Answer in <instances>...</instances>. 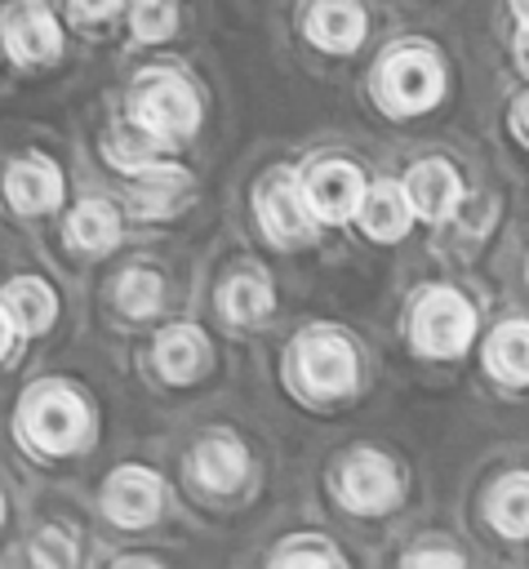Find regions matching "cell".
<instances>
[{"mask_svg":"<svg viewBox=\"0 0 529 569\" xmlns=\"http://www.w3.org/2000/svg\"><path fill=\"white\" fill-rule=\"evenodd\" d=\"M360 196H365V182L351 164L342 160H329L320 164L311 178H307V209H316L325 222H342L360 209Z\"/></svg>","mask_w":529,"mask_h":569,"instance_id":"cell-7","label":"cell"},{"mask_svg":"<svg viewBox=\"0 0 529 569\" xmlns=\"http://www.w3.org/2000/svg\"><path fill=\"white\" fill-rule=\"evenodd\" d=\"M511 129L529 142V98H520V102H516V111H511Z\"/></svg>","mask_w":529,"mask_h":569,"instance_id":"cell-29","label":"cell"},{"mask_svg":"<svg viewBox=\"0 0 529 569\" xmlns=\"http://www.w3.org/2000/svg\"><path fill=\"white\" fill-rule=\"evenodd\" d=\"M276 560H280V565H302V560H316V565H338V551H329V547H320V542H298V547H285Z\"/></svg>","mask_w":529,"mask_h":569,"instance_id":"cell-26","label":"cell"},{"mask_svg":"<svg viewBox=\"0 0 529 569\" xmlns=\"http://www.w3.org/2000/svg\"><path fill=\"white\" fill-rule=\"evenodd\" d=\"M405 200H409V209L413 213H422V218H449L453 209H458V200H462V187H458V173L445 164V160H422V164H413L409 169V178H405Z\"/></svg>","mask_w":529,"mask_h":569,"instance_id":"cell-8","label":"cell"},{"mask_svg":"<svg viewBox=\"0 0 529 569\" xmlns=\"http://www.w3.org/2000/svg\"><path fill=\"white\" fill-rule=\"evenodd\" d=\"M133 31L138 40H164L178 22V4L173 0H133Z\"/></svg>","mask_w":529,"mask_h":569,"instance_id":"cell-24","label":"cell"},{"mask_svg":"<svg viewBox=\"0 0 529 569\" xmlns=\"http://www.w3.org/2000/svg\"><path fill=\"white\" fill-rule=\"evenodd\" d=\"M360 222H365V231L373 236V240H400L405 231H409V200H405V191L400 187H391V182H382V187H373V191H365L360 196Z\"/></svg>","mask_w":529,"mask_h":569,"instance_id":"cell-14","label":"cell"},{"mask_svg":"<svg viewBox=\"0 0 529 569\" xmlns=\"http://www.w3.org/2000/svg\"><path fill=\"white\" fill-rule=\"evenodd\" d=\"M307 36L329 53H351L365 40V9L356 0H320L307 18Z\"/></svg>","mask_w":529,"mask_h":569,"instance_id":"cell-13","label":"cell"},{"mask_svg":"<svg viewBox=\"0 0 529 569\" xmlns=\"http://www.w3.org/2000/svg\"><path fill=\"white\" fill-rule=\"evenodd\" d=\"M298 365H302V382H307L316 396H338V391H351V382H356V356H351V347H347L342 338H333V333L302 342Z\"/></svg>","mask_w":529,"mask_h":569,"instance_id":"cell-6","label":"cell"},{"mask_svg":"<svg viewBox=\"0 0 529 569\" xmlns=\"http://www.w3.org/2000/svg\"><path fill=\"white\" fill-rule=\"evenodd\" d=\"M244 476V453L231 445V440H204L196 449V480L213 493H227L236 489Z\"/></svg>","mask_w":529,"mask_h":569,"instance_id":"cell-17","label":"cell"},{"mask_svg":"<svg viewBox=\"0 0 529 569\" xmlns=\"http://www.w3.org/2000/svg\"><path fill=\"white\" fill-rule=\"evenodd\" d=\"M489 369L502 382H529V325H502L489 342Z\"/></svg>","mask_w":529,"mask_h":569,"instance_id":"cell-18","label":"cell"},{"mask_svg":"<svg viewBox=\"0 0 529 569\" xmlns=\"http://www.w3.org/2000/svg\"><path fill=\"white\" fill-rule=\"evenodd\" d=\"M516 62L529 71V27H520V36H516Z\"/></svg>","mask_w":529,"mask_h":569,"instance_id":"cell-30","label":"cell"},{"mask_svg":"<svg viewBox=\"0 0 529 569\" xmlns=\"http://www.w3.org/2000/svg\"><path fill=\"white\" fill-rule=\"evenodd\" d=\"M4 196H9V204L18 213H44V209H53L62 200V178L40 156L36 160H18L9 169V178H4Z\"/></svg>","mask_w":529,"mask_h":569,"instance_id":"cell-12","label":"cell"},{"mask_svg":"<svg viewBox=\"0 0 529 569\" xmlns=\"http://www.w3.org/2000/svg\"><path fill=\"white\" fill-rule=\"evenodd\" d=\"M67 236H71L80 249H107V244H116V236H120V218H116L111 204H102V200H84V204L71 213Z\"/></svg>","mask_w":529,"mask_h":569,"instance_id":"cell-20","label":"cell"},{"mask_svg":"<svg viewBox=\"0 0 529 569\" xmlns=\"http://www.w3.org/2000/svg\"><path fill=\"white\" fill-rule=\"evenodd\" d=\"M4 44L18 62H49L62 44L58 36V22L44 4L36 0H18L9 13H4Z\"/></svg>","mask_w":529,"mask_h":569,"instance_id":"cell-5","label":"cell"},{"mask_svg":"<svg viewBox=\"0 0 529 569\" xmlns=\"http://www.w3.org/2000/svg\"><path fill=\"white\" fill-rule=\"evenodd\" d=\"M4 298H9V320H13L22 333H40V329H49V320H53V311H58L49 284L36 280V276H18V280L9 284Z\"/></svg>","mask_w":529,"mask_h":569,"instance_id":"cell-16","label":"cell"},{"mask_svg":"<svg viewBox=\"0 0 529 569\" xmlns=\"http://www.w3.org/2000/svg\"><path fill=\"white\" fill-rule=\"evenodd\" d=\"M445 89L440 62L422 49H400L378 67V98L405 116V111H427Z\"/></svg>","mask_w":529,"mask_h":569,"instance_id":"cell-3","label":"cell"},{"mask_svg":"<svg viewBox=\"0 0 529 569\" xmlns=\"http://www.w3.org/2000/svg\"><path fill=\"white\" fill-rule=\"evenodd\" d=\"M182 191H187V173L182 169H138L133 187H129V196H133V204L142 213H164Z\"/></svg>","mask_w":529,"mask_h":569,"instance_id":"cell-19","label":"cell"},{"mask_svg":"<svg viewBox=\"0 0 529 569\" xmlns=\"http://www.w3.org/2000/svg\"><path fill=\"white\" fill-rule=\"evenodd\" d=\"M116 4H120V0H71V13H76L80 22H98V18H111Z\"/></svg>","mask_w":529,"mask_h":569,"instance_id":"cell-27","label":"cell"},{"mask_svg":"<svg viewBox=\"0 0 529 569\" xmlns=\"http://www.w3.org/2000/svg\"><path fill=\"white\" fill-rule=\"evenodd\" d=\"M31 556H36V565H71V560H76V547H71L62 533L49 529V533L31 547Z\"/></svg>","mask_w":529,"mask_h":569,"instance_id":"cell-25","label":"cell"},{"mask_svg":"<svg viewBox=\"0 0 529 569\" xmlns=\"http://www.w3.org/2000/svg\"><path fill=\"white\" fill-rule=\"evenodd\" d=\"M493 525L511 538H525L529 533V476H507L498 489H493V507H489Z\"/></svg>","mask_w":529,"mask_h":569,"instance_id":"cell-21","label":"cell"},{"mask_svg":"<svg viewBox=\"0 0 529 569\" xmlns=\"http://www.w3.org/2000/svg\"><path fill=\"white\" fill-rule=\"evenodd\" d=\"M133 124L156 142H178L200 124V102L178 76L147 71L133 84Z\"/></svg>","mask_w":529,"mask_h":569,"instance_id":"cell-1","label":"cell"},{"mask_svg":"<svg viewBox=\"0 0 529 569\" xmlns=\"http://www.w3.org/2000/svg\"><path fill=\"white\" fill-rule=\"evenodd\" d=\"M342 502L360 516L387 511L396 502V476L378 453H356L342 471Z\"/></svg>","mask_w":529,"mask_h":569,"instance_id":"cell-9","label":"cell"},{"mask_svg":"<svg viewBox=\"0 0 529 569\" xmlns=\"http://www.w3.org/2000/svg\"><path fill=\"white\" fill-rule=\"evenodd\" d=\"M405 565H453L458 569V556L453 551H409Z\"/></svg>","mask_w":529,"mask_h":569,"instance_id":"cell-28","label":"cell"},{"mask_svg":"<svg viewBox=\"0 0 529 569\" xmlns=\"http://www.w3.org/2000/svg\"><path fill=\"white\" fill-rule=\"evenodd\" d=\"M262 227H267L271 240H285V244H293V240H302L311 231V209L298 196L289 173H276L267 182V191H262Z\"/></svg>","mask_w":529,"mask_h":569,"instance_id":"cell-11","label":"cell"},{"mask_svg":"<svg viewBox=\"0 0 529 569\" xmlns=\"http://www.w3.org/2000/svg\"><path fill=\"white\" fill-rule=\"evenodd\" d=\"M116 298H120L124 316H151L160 307V276L156 271H124Z\"/></svg>","mask_w":529,"mask_h":569,"instance_id":"cell-23","label":"cell"},{"mask_svg":"<svg viewBox=\"0 0 529 569\" xmlns=\"http://www.w3.org/2000/svg\"><path fill=\"white\" fill-rule=\"evenodd\" d=\"M107 516L116 520V525H147L156 511H160V480L151 476V471H142V467H124V471H116L111 480H107Z\"/></svg>","mask_w":529,"mask_h":569,"instance_id":"cell-10","label":"cell"},{"mask_svg":"<svg viewBox=\"0 0 529 569\" xmlns=\"http://www.w3.org/2000/svg\"><path fill=\"white\" fill-rule=\"evenodd\" d=\"M22 431L44 453L76 449L80 436H84V405H80V396L58 387V382L31 387V396L22 400Z\"/></svg>","mask_w":529,"mask_h":569,"instance_id":"cell-2","label":"cell"},{"mask_svg":"<svg viewBox=\"0 0 529 569\" xmlns=\"http://www.w3.org/2000/svg\"><path fill=\"white\" fill-rule=\"evenodd\" d=\"M222 311L240 325H253L271 311V289L262 276H236L227 289H222Z\"/></svg>","mask_w":529,"mask_h":569,"instance_id":"cell-22","label":"cell"},{"mask_svg":"<svg viewBox=\"0 0 529 569\" xmlns=\"http://www.w3.org/2000/svg\"><path fill=\"white\" fill-rule=\"evenodd\" d=\"M204 360H209V347H204V338H200L196 329H187V325L164 329V333L156 338V365H160V373H164L169 382H191V378L204 369Z\"/></svg>","mask_w":529,"mask_h":569,"instance_id":"cell-15","label":"cell"},{"mask_svg":"<svg viewBox=\"0 0 529 569\" xmlns=\"http://www.w3.org/2000/svg\"><path fill=\"white\" fill-rule=\"evenodd\" d=\"M476 333L471 307L453 289H431L413 316V342L422 356H458Z\"/></svg>","mask_w":529,"mask_h":569,"instance_id":"cell-4","label":"cell"},{"mask_svg":"<svg viewBox=\"0 0 529 569\" xmlns=\"http://www.w3.org/2000/svg\"><path fill=\"white\" fill-rule=\"evenodd\" d=\"M9 342H13V320H9V311L0 307V356L9 351Z\"/></svg>","mask_w":529,"mask_h":569,"instance_id":"cell-31","label":"cell"}]
</instances>
